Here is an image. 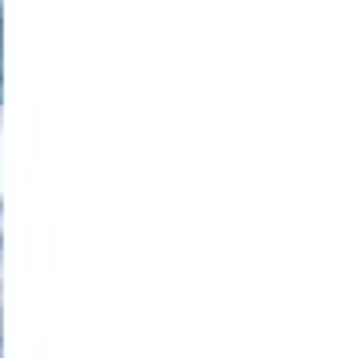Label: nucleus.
Returning a JSON list of instances; mask_svg holds the SVG:
<instances>
[{
    "label": "nucleus",
    "mask_w": 361,
    "mask_h": 358,
    "mask_svg": "<svg viewBox=\"0 0 361 358\" xmlns=\"http://www.w3.org/2000/svg\"><path fill=\"white\" fill-rule=\"evenodd\" d=\"M0 102H4V47H0Z\"/></svg>",
    "instance_id": "f257e3e1"
}]
</instances>
